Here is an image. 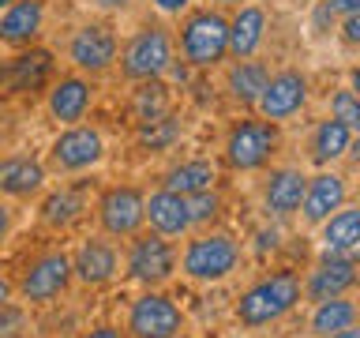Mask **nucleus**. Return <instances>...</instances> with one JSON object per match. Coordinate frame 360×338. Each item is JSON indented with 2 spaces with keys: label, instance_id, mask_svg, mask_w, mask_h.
Masks as SVG:
<instances>
[{
  "label": "nucleus",
  "instance_id": "obj_1",
  "mask_svg": "<svg viewBox=\"0 0 360 338\" xmlns=\"http://www.w3.org/2000/svg\"><path fill=\"white\" fill-rule=\"evenodd\" d=\"M300 275H292V270H274V275L259 278L255 286H248L240 293V301H236V323L244 327V331H259V327H270L278 320H285V315L300 304Z\"/></svg>",
  "mask_w": 360,
  "mask_h": 338
},
{
  "label": "nucleus",
  "instance_id": "obj_2",
  "mask_svg": "<svg viewBox=\"0 0 360 338\" xmlns=\"http://www.w3.org/2000/svg\"><path fill=\"white\" fill-rule=\"evenodd\" d=\"M176 263L191 282H225L240 267V241L233 233H199L184 244Z\"/></svg>",
  "mask_w": 360,
  "mask_h": 338
},
{
  "label": "nucleus",
  "instance_id": "obj_3",
  "mask_svg": "<svg viewBox=\"0 0 360 338\" xmlns=\"http://www.w3.org/2000/svg\"><path fill=\"white\" fill-rule=\"evenodd\" d=\"M180 53L191 68H214L229 56V19L221 11H191L180 27Z\"/></svg>",
  "mask_w": 360,
  "mask_h": 338
},
{
  "label": "nucleus",
  "instance_id": "obj_4",
  "mask_svg": "<svg viewBox=\"0 0 360 338\" xmlns=\"http://www.w3.org/2000/svg\"><path fill=\"white\" fill-rule=\"evenodd\" d=\"M176 244L162 233H135L128 252H124V275L146 289L165 286L176 275Z\"/></svg>",
  "mask_w": 360,
  "mask_h": 338
},
{
  "label": "nucleus",
  "instance_id": "obj_5",
  "mask_svg": "<svg viewBox=\"0 0 360 338\" xmlns=\"http://www.w3.org/2000/svg\"><path fill=\"white\" fill-rule=\"evenodd\" d=\"M169 68H173V38H169L165 27H143L120 49V72L131 83L162 79Z\"/></svg>",
  "mask_w": 360,
  "mask_h": 338
},
{
  "label": "nucleus",
  "instance_id": "obj_6",
  "mask_svg": "<svg viewBox=\"0 0 360 338\" xmlns=\"http://www.w3.org/2000/svg\"><path fill=\"white\" fill-rule=\"evenodd\" d=\"M184 331V312L176 308L173 297L158 289H146L131 301L124 334L128 338H180Z\"/></svg>",
  "mask_w": 360,
  "mask_h": 338
},
{
  "label": "nucleus",
  "instance_id": "obj_7",
  "mask_svg": "<svg viewBox=\"0 0 360 338\" xmlns=\"http://www.w3.org/2000/svg\"><path fill=\"white\" fill-rule=\"evenodd\" d=\"M68 286H72V256L53 248L27 263L22 278L15 282V293L27 304H53L60 293H68Z\"/></svg>",
  "mask_w": 360,
  "mask_h": 338
},
{
  "label": "nucleus",
  "instance_id": "obj_8",
  "mask_svg": "<svg viewBox=\"0 0 360 338\" xmlns=\"http://www.w3.org/2000/svg\"><path fill=\"white\" fill-rule=\"evenodd\" d=\"M278 151V124L274 120H240L225 139V158H229L233 169L240 173H252V169H263Z\"/></svg>",
  "mask_w": 360,
  "mask_h": 338
},
{
  "label": "nucleus",
  "instance_id": "obj_9",
  "mask_svg": "<svg viewBox=\"0 0 360 338\" xmlns=\"http://www.w3.org/2000/svg\"><path fill=\"white\" fill-rule=\"evenodd\" d=\"M105 158V139L90 124H68L49 146V165L56 173H83Z\"/></svg>",
  "mask_w": 360,
  "mask_h": 338
},
{
  "label": "nucleus",
  "instance_id": "obj_10",
  "mask_svg": "<svg viewBox=\"0 0 360 338\" xmlns=\"http://www.w3.org/2000/svg\"><path fill=\"white\" fill-rule=\"evenodd\" d=\"M98 225L105 237H135L146 225V196L131 184L105 188L98 199Z\"/></svg>",
  "mask_w": 360,
  "mask_h": 338
},
{
  "label": "nucleus",
  "instance_id": "obj_11",
  "mask_svg": "<svg viewBox=\"0 0 360 338\" xmlns=\"http://www.w3.org/2000/svg\"><path fill=\"white\" fill-rule=\"evenodd\" d=\"M356 282H360V256L349 252V256H319V263L308 270V278L300 286H304V297L319 304L330 297H349V289Z\"/></svg>",
  "mask_w": 360,
  "mask_h": 338
},
{
  "label": "nucleus",
  "instance_id": "obj_12",
  "mask_svg": "<svg viewBox=\"0 0 360 338\" xmlns=\"http://www.w3.org/2000/svg\"><path fill=\"white\" fill-rule=\"evenodd\" d=\"M117 34H112L109 23H83L72 42H68V56H72V64L79 72H90V75H101L105 68H112L117 61Z\"/></svg>",
  "mask_w": 360,
  "mask_h": 338
},
{
  "label": "nucleus",
  "instance_id": "obj_13",
  "mask_svg": "<svg viewBox=\"0 0 360 338\" xmlns=\"http://www.w3.org/2000/svg\"><path fill=\"white\" fill-rule=\"evenodd\" d=\"M53 79V53L49 49H22L11 61L0 64V98H15L41 90Z\"/></svg>",
  "mask_w": 360,
  "mask_h": 338
},
{
  "label": "nucleus",
  "instance_id": "obj_14",
  "mask_svg": "<svg viewBox=\"0 0 360 338\" xmlns=\"http://www.w3.org/2000/svg\"><path fill=\"white\" fill-rule=\"evenodd\" d=\"M304 101H308V75L285 68V72H278V75L266 79V87H263V94H259L255 109H259V117H263V120L278 124V120H289L292 113H300Z\"/></svg>",
  "mask_w": 360,
  "mask_h": 338
},
{
  "label": "nucleus",
  "instance_id": "obj_15",
  "mask_svg": "<svg viewBox=\"0 0 360 338\" xmlns=\"http://www.w3.org/2000/svg\"><path fill=\"white\" fill-rule=\"evenodd\" d=\"M120 275V252L105 237H90L75 248L72 256V278L83 286H105Z\"/></svg>",
  "mask_w": 360,
  "mask_h": 338
},
{
  "label": "nucleus",
  "instance_id": "obj_16",
  "mask_svg": "<svg viewBox=\"0 0 360 338\" xmlns=\"http://www.w3.org/2000/svg\"><path fill=\"white\" fill-rule=\"evenodd\" d=\"M338 207H345V177L342 173H323L308 177V188H304V199H300V214L308 225H323Z\"/></svg>",
  "mask_w": 360,
  "mask_h": 338
},
{
  "label": "nucleus",
  "instance_id": "obj_17",
  "mask_svg": "<svg viewBox=\"0 0 360 338\" xmlns=\"http://www.w3.org/2000/svg\"><path fill=\"white\" fill-rule=\"evenodd\" d=\"M90 101H94V87H90V79L83 75H64L56 79L49 87V98H45V106H49V117L60 120V124H79L86 117Z\"/></svg>",
  "mask_w": 360,
  "mask_h": 338
},
{
  "label": "nucleus",
  "instance_id": "obj_18",
  "mask_svg": "<svg viewBox=\"0 0 360 338\" xmlns=\"http://www.w3.org/2000/svg\"><path fill=\"white\" fill-rule=\"evenodd\" d=\"M41 27H45L41 0H11V4L0 11V42L15 45V49H27L30 42H38Z\"/></svg>",
  "mask_w": 360,
  "mask_h": 338
},
{
  "label": "nucleus",
  "instance_id": "obj_19",
  "mask_svg": "<svg viewBox=\"0 0 360 338\" xmlns=\"http://www.w3.org/2000/svg\"><path fill=\"white\" fill-rule=\"evenodd\" d=\"M146 222H150L154 233L162 237H184L191 230V211H188V196H180V192H154V196H146Z\"/></svg>",
  "mask_w": 360,
  "mask_h": 338
},
{
  "label": "nucleus",
  "instance_id": "obj_20",
  "mask_svg": "<svg viewBox=\"0 0 360 338\" xmlns=\"http://www.w3.org/2000/svg\"><path fill=\"white\" fill-rule=\"evenodd\" d=\"M304 188H308V177H304L297 165L274 169V173L266 177V188H263L266 214H274V218H292V214L300 211Z\"/></svg>",
  "mask_w": 360,
  "mask_h": 338
},
{
  "label": "nucleus",
  "instance_id": "obj_21",
  "mask_svg": "<svg viewBox=\"0 0 360 338\" xmlns=\"http://www.w3.org/2000/svg\"><path fill=\"white\" fill-rule=\"evenodd\" d=\"M319 248H323V256L360 252V203L356 207H338L319 225Z\"/></svg>",
  "mask_w": 360,
  "mask_h": 338
},
{
  "label": "nucleus",
  "instance_id": "obj_22",
  "mask_svg": "<svg viewBox=\"0 0 360 338\" xmlns=\"http://www.w3.org/2000/svg\"><path fill=\"white\" fill-rule=\"evenodd\" d=\"M266 38V11L259 4H244L229 19V56L236 61H252L259 53V45Z\"/></svg>",
  "mask_w": 360,
  "mask_h": 338
},
{
  "label": "nucleus",
  "instance_id": "obj_23",
  "mask_svg": "<svg viewBox=\"0 0 360 338\" xmlns=\"http://www.w3.org/2000/svg\"><path fill=\"white\" fill-rule=\"evenodd\" d=\"M45 188V165L38 158H4L0 162V196L30 199Z\"/></svg>",
  "mask_w": 360,
  "mask_h": 338
},
{
  "label": "nucleus",
  "instance_id": "obj_24",
  "mask_svg": "<svg viewBox=\"0 0 360 338\" xmlns=\"http://www.w3.org/2000/svg\"><path fill=\"white\" fill-rule=\"evenodd\" d=\"M349 143H353V132H349L342 120L326 117V120H319V124H315V132H311L308 158H311V162L319 165V169H326L330 162H338V158H345Z\"/></svg>",
  "mask_w": 360,
  "mask_h": 338
},
{
  "label": "nucleus",
  "instance_id": "obj_25",
  "mask_svg": "<svg viewBox=\"0 0 360 338\" xmlns=\"http://www.w3.org/2000/svg\"><path fill=\"white\" fill-rule=\"evenodd\" d=\"M360 323V304L349 301V297H330V301H319L311 308V320H308V331L315 338H330L345 327Z\"/></svg>",
  "mask_w": 360,
  "mask_h": 338
},
{
  "label": "nucleus",
  "instance_id": "obj_26",
  "mask_svg": "<svg viewBox=\"0 0 360 338\" xmlns=\"http://www.w3.org/2000/svg\"><path fill=\"white\" fill-rule=\"evenodd\" d=\"M214 180H218L214 162H207V158H191V162H180V165L169 169L165 180H162V188L180 192V196H195V192L214 188Z\"/></svg>",
  "mask_w": 360,
  "mask_h": 338
},
{
  "label": "nucleus",
  "instance_id": "obj_27",
  "mask_svg": "<svg viewBox=\"0 0 360 338\" xmlns=\"http://www.w3.org/2000/svg\"><path fill=\"white\" fill-rule=\"evenodd\" d=\"M86 211V196L79 188H60L53 192V196H45L41 203V222L49 225V230H68V225H75L83 218Z\"/></svg>",
  "mask_w": 360,
  "mask_h": 338
},
{
  "label": "nucleus",
  "instance_id": "obj_28",
  "mask_svg": "<svg viewBox=\"0 0 360 338\" xmlns=\"http://www.w3.org/2000/svg\"><path fill=\"white\" fill-rule=\"evenodd\" d=\"M173 113V94L162 79H143L139 87L131 90V117L135 120H154V117H165Z\"/></svg>",
  "mask_w": 360,
  "mask_h": 338
},
{
  "label": "nucleus",
  "instance_id": "obj_29",
  "mask_svg": "<svg viewBox=\"0 0 360 338\" xmlns=\"http://www.w3.org/2000/svg\"><path fill=\"white\" fill-rule=\"evenodd\" d=\"M266 79H270V72L263 61H236L229 68V94L236 101H244V106H255L263 87H266Z\"/></svg>",
  "mask_w": 360,
  "mask_h": 338
},
{
  "label": "nucleus",
  "instance_id": "obj_30",
  "mask_svg": "<svg viewBox=\"0 0 360 338\" xmlns=\"http://www.w3.org/2000/svg\"><path fill=\"white\" fill-rule=\"evenodd\" d=\"M184 135V124H180L176 113H165V117H154V120H143L135 139H139L143 151H169L173 143H180Z\"/></svg>",
  "mask_w": 360,
  "mask_h": 338
},
{
  "label": "nucleus",
  "instance_id": "obj_31",
  "mask_svg": "<svg viewBox=\"0 0 360 338\" xmlns=\"http://www.w3.org/2000/svg\"><path fill=\"white\" fill-rule=\"evenodd\" d=\"M330 117L342 120L349 132H360V98L353 94V90H334L330 94Z\"/></svg>",
  "mask_w": 360,
  "mask_h": 338
},
{
  "label": "nucleus",
  "instance_id": "obj_32",
  "mask_svg": "<svg viewBox=\"0 0 360 338\" xmlns=\"http://www.w3.org/2000/svg\"><path fill=\"white\" fill-rule=\"evenodd\" d=\"M188 211H191V225H207L221 214V196L214 188L195 192V196H188Z\"/></svg>",
  "mask_w": 360,
  "mask_h": 338
},
{
  "label": "nucleus",
  "instance_id": "obj_33",
  "mask_svg": "<svg viewBox=\"0 0 360 338\" xmlns=\"http://www.w3.org/2000/svg\"><path fill=\"white\" fill-rule=\"evenodd\" d=\"M338 34H342V45H349V49H360V11H353V15H342V27H338Z\"/></svg>",
  "mask_w": 360,
  "mask_h": 338
},
{
  "label": "nucleus",
  "instance_id": "obj_34",
  "mask_svg": "<svg viewBox=\"0 0 360 338\" xmlns=\"http://www.w3.org/2000/svg\"><path fill=\"white\" fill-rule=\"evenodd\" d=\"M22 308H15V304H8V308H0V338H11L22 327Z\"/></svg>",
  "mask_w": 360,
  "mask_h": 338
},
{
  "label": "nucleus",
  "instance_id": "obj_35",
  "mask_svg": "<svg viewBox=\"0 0 360 338\" xmlns=\"http://www.w3.org/2000/svg\"><path fill=\"white\" fill-rule=\"evenodd\" d=\"M11 230H15V211H11L8 203H0V248L8 244V237H11Z\"/></svg>",
  "mask_w": 360,
  "mask_h": 338
},
{
  "label": "nucleus",
  "instance_id": "obj_36",
  "mask_svg": "<svg viewBox=\"0 0 360 338\" xmlns=\"http://www.w3.org/2000/svg\"><path fill=\"white\" fill-rule=\"evenodd\" d=\"M191 0H154V8L162 11V15H180V11H188Z\"/></svg>",
  "mask_w": 360,
  "mask_h": 338
},
{
  "label": "nucleus",
  "instance_id": "obj_37",
  "mask_svg": "<svg viewBox=\"0 0 360 338\" xmlns=\"http://www.w3.org/2000/svg\"><path fill=\"white\" fill-rule=\"evenodd\" d=\"M83 338H124V331L120 327H109V323H98V327H90Z\"/></svg>",
  "mask_w": 360,
  "mask_h": 338
},
{
  "label": "nucleus",
  "instance_id": "obj_38",
  "mask_svg": "<svg viewBox=\"0 0 360 338\" xmlns=\"http://www.w3.org/2000/svg\"><path fill=\"white\" fill-rule=\"evenodd\" d=\"M330 4L334 15H353V11H360V0H326Z\"/></svg>",
  "mask_w": 360,
  "mask_h": 338
},
{
  "label": "nucleus",
  "instance_id": "obj_39",
  "mask_svg": "<svg viewBox=\"0 0 360 338\" xmlns=\"http://www.w3.org/2000/svg\"><path fill=\"white\" fill-rule=\"evenodd\" d=\"M11 301H15V282L0 275V308H8Z\"/></svg>",
  "mask_w": 360,
  "mask_h": 338
},
{
  "label": "nucleus",
  "instance_id": "obj_40",
  "mask_svg": "<svg viewBox=\"0 0 360 338\" xmlns=\"http://www.w3.org/2000/svg\"><path fill=\"white\" fill-rule=\"evenodd\" d=\"M345 158H349V162H353V165L360 169V132L353 135V143H349V151H345Z\"/></svg>",
  "mask_w": 360,
  "mask_h": 338
},
{
  "label": "nucleus",
  "instance_id": "obj_41",
  "mask_svg": "<svg viewBox=\"0 0 360 338\" xmlns=\"http://www.w3.org/2000/svg\"><path fill=\"white\" fill-rule=\"evenodd\" d=\"M98 8H109V11H117V8H128L131 0H94Z\"/></svg>",
  "mask_w": 360,
  "mask_h": 338
},
{
  "label": "nucleus",
  "instance_id": "obj_42",
  "mask_svg": "<svg viewBox=\"0 0 360 338\" xmlns=\"http://www.w3.org/2000/svg\"><path fill=\"white\" fill-rule=\"evenodd\" d=\"M349 90H353V94L360 98V64L353 68V72H349Z\"/></svg>",
  "mask_w": 360,
  "mask_h": 338
},
{
  "label": "nucleus",
  "instance_id": "obj_43",
  "mask_svg": "<svg viewBox=\"0 0 360 338\" xmlns=\"http://www.w3.org/2000/svg\"><path fill=\"white\" fill-rule=\"evenodd\" d=\"M330 338H360V323L345 327V331H338V334H330Z\"/></svg>",
  "mask_w": 360,
  "mask_h": 338
},
{
  "label": "nucleus",
  "instance_id": "obj_44",
  "mask_svg": "<svg viewBox=\"0 0 360 338\" xmlns=\"http://www.w3.org/2000/svg\"><path fill=\"white\" fill-rule=\"evenodd\" d=\"M8 4H11V0H0V11H4V8H8Z\"/></svg>",
  "mask_w": 360,
  "mask_h": 338
},
{
  "label": "nucleus",
  "instance_id": "obj_45",
  "mask_svg": "<svg viewBox=\"0 0 360 338\" xmlns=\"http://www.w3.org/2000/svg\"><path fill=\"white\" fill-rule=\"evenodd\" d=\"M218 4H233V0H218Z\"/></svg>",
  "mask_w": 360,
  "mask_h": 338
}]
</instances>
